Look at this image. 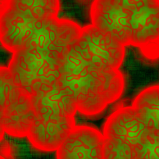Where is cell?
<instances>
[{
  "instance_id": "cell-10",
  "label": "cell",
  "mask_w": 159,
  "mask_h": 159,
  "mask_svg": "<svg viewBox=\"0 0 159 159\" xmlns=\"http://www.w3.org/2000/svg\"><path fill=\"white\" fill-rule=\"evenodd\" d=\"M69 61L75 64L76 66H79L81 63V61L79 59H77L72 56H70L69 57Z\"/></svg>"
},
{
  "instance_id": "cell-7",
  "label": "cell",
  "mask_w": 159,
  "mask_h": 159,
  "mask_svg": "<svg viewBox=\"0 0 159 159\" xmlns=\"http://www.w3.org/2000/svg\"><path fill=\"white\" fill-rule=\"evenodd\" d=\"M10 0H0V16H1L8 8Z\"/></svg>"
},
{
  "instance_id": "cell-5",
  "label": "cell",
  "mask_w": 159,
  "mask_h": 159,
  "mask_svg": "<svg viewBox=\"0 0 159 159\" xmlns=\"http://www.w3.org/2000/svg\"><path fill=\"white\" fill-rule=\"evenodd\" d=\"M23 93L8 69H0V116Z\"/></svg>"
},
{
  "instance_id": "cell-13",
  "label": "cell",
  "mask_w": 159,
  "mask_h": 159,
  "mask_svg": "<svg viewBox=\"0 0 159 159\" xmlns=\"http://www.w3.org/2000/svg\"><path fill=\"white\" fill-rule=\"evenodd\" d=\"M4 132V129L1 117H0V141L2 139Z\"/></svg>"
},
{
  "instance_id": "cell-12",
  "label": "cell",
  "mask_w": 159,
  "mask_h": 159,
  "mask_svg": "<svg viewBox=\"0 0 159 159\" xmlns=\"http://www.w3.org/2000/svg\"><path fill=\"white\" fill-rule=\"evenodd\" d=\"M48 36L51 42H52L54 41L56 38L55 33L53 31L50 30L49 31Z\"/></svg>"
},
{
  "instance_id": "cell-4",
  "label": "cell",
  "mask_w": 159,
  "mask_h": 159,
  "mask_svg": "<svg viewBox=\"0 0 159 159\" xmlns=\"http://www.w3.org/2000/svg\"><path fill=\"white\" fill-rule=\"evenodd\" d=\"M159 85L150 86L137 96L132 106L147 125L157 131H159Z\"/></svg>"
},
{
  "instance_id": "cell-6",
  "label": "cell",
  "mask_w": 159,
  "mask_h": 159,
  "mask_svg": "<svg viewBox=\"0 0 159 159\" xmlns=\"http://www.w3.org/2000/svg\"><path fill=\"white\" fill-rule=\"evenodd\" d=\"M14 53L3 43L0 38V69H9Z\"/></svg>"
},
{
  "instance_id": "cell-2",
  "label": "cell",
  "mask_w": 159,
  "mask_h": 159,
  "mask_svg": "<svg viewBox=\"0 0 159 159\" xmlns=\"http://www.w3.org/2000/svg\"><path fill=\"white\" fill-rule=\"evenodd\" d=\"M104 140L103 134L94 127H75L57 150V159H103Z\"/></svg>"
},
{
  "instance_id": "cell-9",
  "label": "cell",
  "mask_w": 159,
  "mask_h": 159,
  "mask_svg": "<svg viewBox=\"0 0 159 159\" xmlns=\"http://www.w3.org/2000/svg\"><path fill=\"white\" fill-rule=\"evenodd\" d=\"M48 66V63L46 61L44 60L43 65L39 69L37 73V75H40L43 74L45 69L47 68Z\"/></svg>"
},
{
  "instance_id": "cell-8",
  "label": "cell",
  "mask_w": 159,
  "mask_h": 159,
  "mask_svg": "<svg viewBox=\"0 0 159 159\" xmlns=\"http://www.w3.org/2000/svg\"><path fill=\"white\" fill-rule=\"evenodd\" d=\"M48 50L53 51H55L60 53L62 51L63 48L61 46H56L52 43H51L48 45Z\"/></svg>"
},
{
  "instance_id": "cell-1",
  "label": "cell",
  "mask_w": 159,
  "mask_h": 159,
  "mask_svg": "<svg viewBox=\"0 0 159 159\" xmlns=\"http://www.w3.org/2000/svg\"><path fill=\"white\" fill-rule=\"evenodd\" d=\"M103 135V159H151L159 152V131L150 128L132 106L113 113Z\"/></svg>"
},
{
  "instance_id": "cell-3",
  "label": "cell",
  "mask_w": 159,
  "mask_h": 159,
  "mask_svg": "<svg viewBox=\"0 0 159 159\" xmlns=\"http://www.w3.org/2000/svg\"><path fill=\"white\" fill-rule=\"evenodd\" d=\"M58 1L56 17L59 20L72 23L81 28L92 25V10L93 2L90 0Z\"/></svg>"
},
{
  "instance_id": "cell-14",
  "label": "cell",
  "mask_w": 159,
  "mask_h": 159,
  "mask_svg": "<svg viewBox=\"0 0 159 159\" xmlns=\"http://www.w3.org/2000/svg\"><path fill=\"white\" fill-rule=\"evenodd\" d=\"M35 27L37 29H39L41 27V23L39 20L36 21L34 24Z\"/></svg>"
},
{
  "instance_id": "cell-11",
  "label": "cell",
  "mask_w": 159,
  "mask_h": 159,
  "mask_svg": "<svg viewBox=\"0 0 159 159\" xmlns=\"http://www.w3.org/2000/svg\"><path fill=\"white\" fill-rule=\"evenodd\" d=\"M45 39V36L42 34L40 35L39 37L38 45L39 47L41 48H42L43 47Z\"/></svg>"
}]
</instances>
